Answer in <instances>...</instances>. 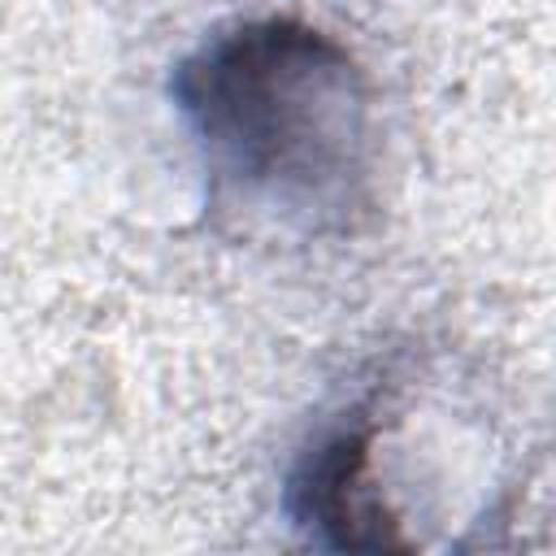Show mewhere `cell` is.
I'll list each match as a JSON object with an SVG mask.
<instances>
[{
  "instance_id": "6da1fadb",
  "label": "cell",
  "mask_w": 556,
  "mask_h": 556,
  "mask_svg": "<svg viewBox=\"0 0 556 556\" xmlns=\"http://www.w3.org/2000/svg\"><path fill=\"white\" fill-rule=\"evenodd\" d=\"M208 208L243 226L343 235L369 208L374 91L361 61L300 17H248L174 65Z\"/></svg>"
},
{
  "instance_id": "7a4b0ae2",
  "label": "cell",
  "mask_w": 556,
  "mask_h": 556,
  "mask_svg": "<svg viewBox=\"0 0 556 556\" xmlns=\"http://www.w3.org/2000/svg\"><path fill=\"white\" fill-rule=\"evenodd\" d=\"M374 434L369 404H361L352 421L313 439L287 478V513L300 530L339 552H413V539L374 478Z\"/></svg>"
}]
</instances>
